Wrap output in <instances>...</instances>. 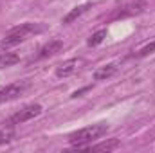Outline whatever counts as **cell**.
I'll use <instances>...</instances> for the list:
<instances>
[{
	"instance_id": "1",
	"label": "cell",
	"mask_w": 155,
	"mask_h": 153,
	"mask_svg": "<svg viewBox=\"0 0 155 153\" xmlns=\"http://www.w3.org/2000/svg\"><path fill=\"white\" fill-rule=\"evenodd\" d=\"M107 132H108V124L107 122H97V124L81 128V130H78L74 133H71L69 135V142L76 150H87L94 141H97L103 135H107Z\"/></svg>"
},
{
	"instance_id": "2",
	"label": "cell",
	"mask_w": 155,
	"mask_h": 153,
	"mask_svg": "<svg viewBox=\"0 0 155 153\" xmlns=\"http://www.w3.org/2000/svg\"><path fill=\"white\" fill-rule=\"evenodd\" d=\"M40 31H41V29H40L36 24H22V25L15 27L13 31H9V33L5 34V38L0 41V49L5 50V49L16 47V45H20V43H24L31 34H36Z\"/></svg>"
},
{
	"instance_id": "3",
	"label": "cell",
	"mask_w": 155,
	"mask_h": 153,
	"mask_svg": "<svg viewBox=\"0 0 155 153\" xmlns=\"http://www.w3.org/2000/svg\"><path fill=\"white\" fill-rule=\"evenodd\" d=\"M41 112H43V108H41V105H38V103L27 105V106H24L22 110H18L16 114L11 115V117L5 121V124H15V126H16V124H24V122H27V121L38 117Z\"/></svg>"
},
{
	"instance_id": "4",
	"label": "cell",
	"mask_w": 155,
	"mask_h": 153,
	"mask_svg": "<svg viewBox=\"0 0 155 153\" xmlns=\"http://www.w3.org/2000/svg\"><path fill=\"white\" fill-rule=\"evenodd\" d=\"M27 88H29V83L27 81H15V83L5 85L4 88H0V105L18 99L20 96H24V92Z\"/></svg>"
},
{
	"instance_id": "5",
	"label": "cell",
	"mask_w": 155,
	"mask_h": 153,
	"mask_svg": "<svg viewBox=\"0 0 155 153\" xmlns=\"http://www.w3.org/2000/svg\"><path fill=\"white\" fill-rule=\"evenodd\" d=\"M79 65H81V60L79 58H71V60H67V61H63L61 65L56 67V76L58 77L72 76L78 69H79Z\"/></svg>"
},
{
	"instance_id": "6",
	"label": "cell",
	"mask_w": 155,
	"mask_h": 153,
	"mask_svg": "<svg viewBox=\"0 0 155 153\" xmlns=\"http://www.w3.org/2000/svg\"><path fill=\"white\" fill-rule=\"evenodd\" d=\"M63 49V41L61 40H49L41 49H40L38 60H45V58H51L54 54H58L60 50Z\"/></svg>"
},
{
	"instance_id": "7",
	"label": "cell",
	"mask_w": 155,
	"mask_h": 153,
	"mask_svg": "<svg viewBox=\"0 0 155 153\" xmlns=\"http://www.w3.org/2000/svg\"><path fill=\"white\" fill-rule=\"evenodd\" d=\"M15 137H16L15 124H5V122H4V126L0 128V146L13 142V141H15Z\"/></svg>"
},
{
	"instance_id": "8",
	"label": "cell",
	"mask_w": 155,
	"mask_h": 153,
	"mask_svg": "<svg viewBox=\"0 0 155 153\" xmlns=\"http://www.w3.org/2000/svg\"><path fill=\"white\" fill-rule=\"evenodd\" d=\"M92 7V4L90 2H85V4H81V5H78V7H74L71 13H67L65 15V18H63V24H72L74 20H78L83 13H87L88 9Z\"/></svg>"
},
{
	"instance_id": "9",
	"label": "cell",
	"mask_w": 155,
	"mask_h": 153,
	"mask_svg": "<svg viewBox=\"0 0 155 153\" xmlns=\"http://www.w3.org/2000/svg\"><path fill=\"white\" fill-rule=\"evenodd\" d=\"M116 72H117V67L114 65V63H108V65L99 67V69L94 72V79H96V81H105V79L112 77Z\"/></svg>"
},
{
	"instance_id": "10",
	"label": "cell",
	"mask_w": 155,
	"mask_h": 153,
	"mask_svg": "<svg viewBox=\"0 0 155 153\" xmlns=\"http://www.w3.org/2000/svg\"><path fill=\"white\" fill-rule=\"evenodd\" d=\"M121 144L117 139H112V141H107V142H99V144H90L87 150H92V151H114L117 150Z\"/></svg>"
},
{
	"instance_id": "11",
	"label": "cell",
	"mask_w": 155,
	"mask_h": 153,
	"mask_svg": "<svg viewBox=\"0 0 155 153\" xmlns=\"http://www.w3.org/2000/svg\"><path fill=\"white\" fill-rule=\"evenodd\" d=\"M20 61V56L16 52H2L0 54V69H7V67H13Z\"/></svg>"
},
{
	"instance_id": "12",
	"label": "cell",
	"mask_w": 155,
	"mask_h": 153,
	"mask_svg": "<svg viewBox=\"0 0 155 153\" xmlns=\"http://www.w3.org/2000/svg\"><path fill=\"white\" fill-rule=\"evenodd\" d=\"M105 38H107V29H99V31H96V33L90 34V38L87 40V45L88 47H96V45L103 43Z\"/></svg>"
},
{
	"instance_id": "13",
	"label": "cell",
	"mask_w": 155,
	"mask_h": 153,
	"mask_svg": "<svg viewBox=\"0 0 155 153\" xmlns=\"http://www.w3.org/2000/svg\"><path fill=\"white\" fill-rule=\"evenodd\" d=\"M155 52V41H152V43H148L146 47H143L141 50H139V58H144V56H148V54H153Z\"/></svg>"
},
{
	"instance_id": "14",
	"label": "cell",
	"mask_w": 155,
	"mask_h": 153,
	"mask_svg": "<svg viewBox=\"0 0 155 153\" xmlns=\"http://www.w3.org/2000/svg\"><path fill=\"white\" fill-rule=\"evenodd\" d=\"M90 90V86H85V88H81V90H76L74 94H72V97H81V94L83 92H88Z\"/></svg>"
}]
</instances>
